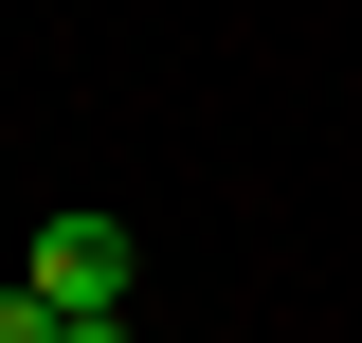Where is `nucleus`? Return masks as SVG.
I'll list each match as a JSON object with an SVG mask.
<instances>
[{
  "instance_id": "f257e3e1",
  "label": "nucleus",
  "mask_w": 362,
  "mask_h": 343,
  "mask_svg": "<svg viewBox=\"0 0 362 343\" xmlns=\"http://www.w3.org/2000/svg\"><path fill=\"white\" fill-rule=\"evenodd\" d=\"M18 289L54 307V325H127V217H37V253H18Z\"/></svg>"
},
{
  "instance_id": "f03ea898",
  "label": "nucleus",
  "mask_w": 362,
  "mask_h": 343,
  "mask_svg": "<svg viewBox=\"0 0 362 343\" xmlns=\"http://www.w3.org/2000/svg\"><path fill=\"white\" fill-rule=\"evenodd\" d=\"M0 343H73V325H54V307H37V289H0Z\"/></svg>"
}]
</instances>
